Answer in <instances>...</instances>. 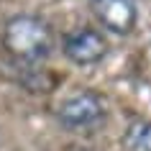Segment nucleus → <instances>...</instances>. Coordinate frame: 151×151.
<instances>
[{
  "label": "nucleus",
  "instance_id": "obj_1",
  "mask_svg": "<svg viewBox=\"0 0 151 151\" xmlns=\"http://www.w3.org/2000/svg\"><path fill=\"white\" fill-rule=\"evenodd\" d=\"M3 46L18 62H44L54 49V33L36 16H13L3 28Z\"/></svg>",
  "mask_w": 151,
  "mask_h": 151
},
{
  "label": "nucleus",
  "instance_id": "obj_2",
  "mask_svg": "<svg viewBox=\"0 0 151 151\" xmlns=\"http://www.w3.org/2000/svg\"><path fill=\"white\" fill-rule=\"evenodd\" d=\"M64 54L67 59L80 67L103 62L108 54V41L100 31L95 28H74L72 33L64 36Z\"/></svg>",
  "mask_w": 151,
  "mask_h": 151
},
{
  "label": "nucleus",
  "instance_id": "obj_3",
  "mask_svg": "<svg viewBox=\"0 0 151 151\" xmlns=\"http://www.w3.org/2000/svg\"><path fill=\"white\" fill-rule=\"evenodd\" d=\"M103 100L95 92H80V95H72L69 100H64L59 105V120L62 126L72 128V131H80V128H90L95 126L97 120L103 118Z\"/></svg>",
  "mask_w": 151,
  "mask_h": 151
},
{
  "label": "nucleus",
  "instance_id": "obj_4",
  "mask_svg": "<svg viewBox=\"0 0 151 151\" xmlns=\"http://www.w3.org/2000/svg\"><path fill=\"white\" fill-rule=\"evenodd\" d=\"M90 8L100 26H105L113 33H131L136 28L138 13L133 0H90Z\"/></svg>",
  "mask_w": 151,
  "mask_h": 151
},
{
  "label": "nucleus",
  "instance_id": "obj_5",
  "mask_svg": "<svg viewBox=\"0 0 151 151\" xmlns=\"http://www.w3.org/2000/svg\"><path fill=\"white\" fill-rule=\"evenodd\" d=\"M123 149L126 151H151V120L138 118L126 128Z\"/></svg>",
  "mask_w": 151,
  "mask_h": 151
}]
</instances>
